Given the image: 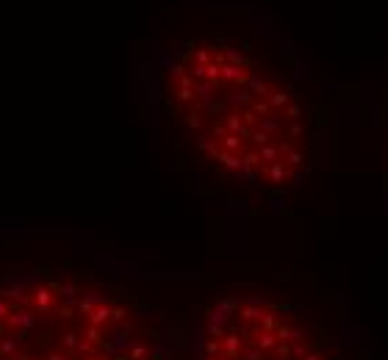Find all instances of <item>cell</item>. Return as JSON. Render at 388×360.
Instances as JSON below:
<instances>
[{
    "instance_id": "8fae6325",
    "label": "cell",
    "mask_w": 388,
    "mask_h": 360,
    "mask_svg": "<svg viewBox=\"0 0 388 360\" xmlns=\"http://www.w3.org/2000/svg\"><path fill=\"white\" fill-rule=\"evenodd\" d=\"M9 313H11V305L6 302V300H0V322H6V319H9Z\"/></svg>"
},
{
    "instance_id": "4fadbf2b",
    "label": "cell",
    "mask_w": 388,
    "mask_h": 360,
    "mask_svg": "<svg viewBox=\"0 0 388 360\" xmlns=\"http://www.w3.org/2000/svg\"><path fill=\"white\" fill-rule=\"evenodd\" d=\"M14 360H39V357H36V355H31V352H19V355H17Z\"/></svg>"
},
{
    "instance_id": "5b68a950",
    "label": "cell",
    "mask_w": 388,
    "mask_h": 360,
    "mask_svg": "<svg viewBox=\"0 0 388 360\" xmlns=\"http://www.w3.org/2000/svg\"><path fill=\"white\" fill-rule=\"evenodd\" d=\"M222 349L228 352L230 360H236V357H239V352H241V338H239V335H224Z\"/></svg>"
},
{
    "instance_id": "7a4b0ae2",
    "label": "cell",
    "mask_w": 388,
    "mask_h": 360,
    "mask_svg": "<svg viewBox=\"0 0 388 360\" xmlns=\"http://www.w3.org/2000/svg\"><path fill=\"white\" fill-rule=\"evenodd\" d=\"M6 324H9V327H17L19 332H28V330H33V324H36V316H33L31 310L11 308V313H9V319H6Z\"/></svg>"
},
{
    "instance_id": "277c9868",
    "label": "cell",
    "mask_w": 388,
    "mask_h": 360,
    "mask_svg": "<svg viewBox=\"0 0 388 360\" xmlns=\"http://www.w3.org/2000/svg\"><path fill=\"white\" fill-rule=\"evenodd\" d=\"M106 322H111V308H108V305H97V308L89 313V324H94V327H103Z\"/></svg>"
},
{
    "instance_id": "5bb4252c",
    "label": "cell",
    "mask_w": 388,
    "mask_h": 360,
    "mask_svg": "<svg viewBox=\"0 0 388 360\" xmlns=\"http://www.w3.org/2000/svg\"><path fill=\"white\" fill-rule=\"evenodd\" d=\"M45 360H67V355H61V352H50Z\"/></svg>"
},
{
    "instance_id": "6da1fadb",
    "label": "cell",
    "mask_w": 388,
    "mask_h": 360,
    "mask_svg": "<svg viewBox=\"0 0 388 360\" xmlns=\"http://www.w3.org/2000/svg\"><path fill=\"white\" fill-rule=\"evenodd\" d=\"M169 100L197 150L247 183H297L308 161L305 111L247 45L189 39L167 67Z\"/></svg>"
},
{
    "instance_id": "3957f363",
    "label": "cell",
    "mask_w": 388,
    "mask_h": 360,
    "mask_svg": "<svg viewBox=\"0 0 388 360\" xmlns=\"http://www.w3.org/2000/svg\"><path fill=\"white\" fill-rule=\"evenodd\" d=\"M56 291L58 288H39L36 294H33V305H36V310H42V313H53L56 310Z\"/></svg>"
},
{
    "instance_id": "30bf717a",
    "label": "cell",
    "mask_w": 388,
    "mask_h": 360,
    "mask_svg": "<svg viewBox=\"0 0 388 360\" xmlns=\"http://www.w3.org/2000/svg\"><path fill=\"white\" fill-rule=\"evenodd\" d=\"M145 357H147V346H145V344L131 346V355H128V360H145Z\"/></svg>"
},
{
    "instance_id": "7c38bea8",
    "label": "cell",
    "mask_w": 388,
    "mask_h": 360,
    "mask_svg": "<svg viewBox=\"0 0 388 360\" xmlns=\"http://www.w3.org/2000/svg\"><path fill=\"white\" fill-rule=\"evenodd\" d=\"M291 352H294V357H305V355H308V344H294V346H291Z\"/></svg>"
},
{
    "instance_id": "e0dca14e",
    "label": "cell",
    "mask_w": 388,
    "mask_h": 360,
    "mask_svg": "<svg viewBox=\"0 0 388 360\" xmlns=\"http://www.w3.org/2000/svg\"><path fill=\"white\" fill-rule=\"evenodd\" d=\"M78 360H97V357H78Z\"/></svg>"
},
{
    "instance_id": "ba28073f",
    "label": "cell",
    "mask_w": 388,
    "mask_h": 360,
    "mask_svg": "<svg viewBox=\"0 0 388 360\" xmlns=\"http://www.w3.org/2000/svg\"><path fill=\"white\" fill-rule=\"evenodd\" d=\"M84 338H86L89 344H94V346H97L100 341H103V332H100V327H94V324H89V327H86V332H84Z\"/></svg>"
},
{
    "instance_id": "2e32d148",
    "label": "cell",
    "mask_w": 388,
    "mask_h": 360,
    "mask_svg": "<svg viewBox=\"0 0 388 360\" xmlns=\"http://www.w3.org/2000/svg\"><path fill=\"white\" fill-rule=\"evenodd\" d=\"M0 341H3V322H0Z\"/></svg>"
},
{
    "instance_id": "52a82bcc",
    "label": "cell",
    "mask_w": 388,
    "mask_h": 360,
    "mask_svg": "<svg viewBox=\"0 0 388 360\" xmlns=\"http://www.w3.org/2000/svg\"><path fill=\"white\" fill-rule=\"evenodd\" d=\"M275 344H277L275 332H261V335H258V349H261V352L272 349V346H275Z\"/></svg>"
},
{
    "instance_id": "8992f818",
    "label": "cell",
    "mask_w": 388,
    "mask_h": 360,
    "mask_svg": "<svg viewBox=\"0 0 388 360\" xmlns=\"http://www.w3.org/2000/svg\"><path fill=\"white\" fill-rule=\"evenodd\" d=\"M58 341H61V346H64V349H78V332H72V330H64V332H61V338H58Z\"/></svg>"
},
{
    "instance_id": "9c48e42d",
    "label": "cell",
    "mask_w": 388,
    "mask_h": 360,
    "mask_svg": "<svg viewBox=\"0 0 388 360\" xmlns=\"http://www.w3.org/2000/svg\"><path fill=\"white\" fill-rule=\"evenodd\" d=\"M261 327H263V332H275L277 330V319L272 313H261Z\"/></svg>"
},
{
    "instance_id": "9a60e30c",
    "label": "cell",
    "mask_w": 388,
    "mask_h": 360,
    "mask_svg": "<svg viewBox=\"0 0 388 360\" xmlns=\"http://www.w3.org/2000/svg\"><path fill=\"white\" fill-rule=\"evenodd\" d=\"M302 360H322V357H319V355H305Z\"/></svg>"
}]
</instances>
